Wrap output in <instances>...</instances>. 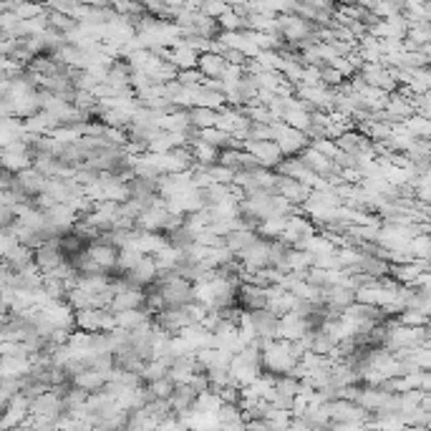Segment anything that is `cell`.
Segmentation results:
<instances>
[{"label":"cell","instance_id":"cell-1","mask_svg":"<svg viewBox=\"0 0 431 431\" xmlns=\"http://www.w3.org/2000/svg\"><path fill=\"white\" fill-rule=\"evenodd\" d=\"M260 343H263V368L268 373L283 376L300 363L295 345L288 338H260Z\"/></svg>","mask_w":431,"mask_h":431},{"label":"cell","instance_id":"cell-2","mask_svg":"<svg viewBox=\"0 0 431 431\" xmlns=\"http://www.w3.org/2000/svg\"><path fill=\"white\" fill-rule=\"evenodd\" d=\"M270 126H272V139L278 141L285 157H295V154H300L310 144V137L303 129L290 126L288 121H272Z\"/></svg>","mask_w":431,"mask_h":431},{"label":"cell","instance_id":"cell-3","mask_svg":"<svg viewBox=\"0 0 431 431\" xmlns=\"http://www.w3.org/2000/svg\"><path fill=\"white\" fill-rule=\"evenodd\" d=\"M280 36L285 38L288 46H303L315 33V23L298 13H280Z\"/></svg>","mask_w":431,"mask_h":431},{"label":"cell","instance_id":"cell-4","mask_svg":"<svg viewBox=\"0 0 431 431\" xmlns=\"http://www.w3.org/2000/svg\"><path fill=\"white\" fill-rule=\"evenodd\" d=\"M315 328V323L310 315L298 313V310H290V313L280 315L278 318V328H275V338H288V341H298L305 333Z\"/></svg>","mask_w":431,"mask_h":431},{"label":"cell","instance_id":"cell-5","mask_svg":"<svg viewBox=\"0 0 431 431\" xmlns=\"http://www.w3.org/2000/svg\"><path fill=\"white\" fill-rule=\"evenodd\" d=\"M30 417V396L21 394L15 396L13 401L3 406V421H0V431H18L23 421Z\"/></svg>","mask_w":431,"mask_h":431},{"label":"cell","instance_id":"cell-6","mask_svg":"<svg viewBox=\"0 0 431 431\" xmlns=\"http://www.w3.org/2000/svg\"><path fill=\"white\" fill-rule=\"evenodd\" d=\"M237 260L242 263L245 270H252V272L268 268V265H270V240H268V237H257L252 245H248V248L242 250L240 255H237Z\"/></svg>","mask_w":431,"mask_h":431},{"label":"cell","instance_id":"cell-7","mask_svg":"<svg viewBox=\"0 0 431 431\" xmlns=\"http://www.w3.org/2000/svg\"><path fill=\"white\" fill-rule=\"evenodd\" d=\"M242 149H248L250 154H255L257 161L268 169H278V164L285 159V154L280 149V144L275 139H263V141H252L248 139L242 144Z\"/></svg>","mask_w":431,"mask_h":431},{"label":"cell","instance_id":"cell-8","mask_svg":"<svg viewBox=\"0 0 431 431\" xmlns=\"http://www.w3.org/2000/svg\"><path fill=\"white\" fill-rule=\"evenodd\" d=\"M86 255L91 257V260H96V263L101 265V268H106V270H114L117 268V260H119V245L117 242H111L109 237H96V240H91L86 245Z\"/></svg>","mask_w":431,"mask_h":431},{"label":"cell","instance_id":"cell-9","mask_svg":"<svg viewBox=\"0 0 431 431\" xmlns=\"http://www.w3.org/2000/svg\"><path fill=\"white\" fill-rule=\"evenodd\" d=\"M154 321L159 323L161 328L167 330V333H172V336H177V333H182V328H187L192 321L190 310H187V305H169L164 308L159 315H154Z\"/></svg>","mask_w":431,"mask_h":431},{"label":"cell","instance_id":"cell-10","mask_svg":"<svg viewBox=\"0 0 431 431\" xmlns=\"http://www.w3.org/2000/svg\"><path fill=\"white\" fill-rule=\"evenodd\" d=\"M46 184H48V174H43L38 167H28L15 174V187L30 199L38 197L41 192H46Z\"/></svg>","mask_w":431,"mask_h":431},{"label":"cell","instance_id":"cell-11","mask_svg":"<svg viewBox=\"0 0 431 431\" xmlns=\"http://www.w3.org/2000/svg\"><path fill=\"white\" fill-rule=\"evenodd\" d=\"M275 172L292 177V179H300V182L310 184V187H313V184L318 182V177H321L318 172H315V169L308 167L300 154H295V157H285V159L278 164V169H275Z\"/></svg>","mask_w":431,"mask_h":431},{"label":"cell","instance_id":"cell-12","mask_svg":"<svg viewBox=\"0 0 431 431\" xmlns=\"http://www.w3.org/2000/svg\"><path fill=\"white\" fill-rule=\"evenodd\" d=\"M275 190L283 194V197H288L292 202V205H305L308 197L313 194V187L305 182H300V179H292V177L288 174H280L278 172V187Z\"/></svg>","mask_w":431,"mask_h":431},{"label":"cell","instance_id":"cell-13","mask_svg":"<svg viewBox=\"0 0 431 431\" xmlns=\"http://www.w3.org/2000/svg\"><path fill=\"white\" fill-rule=\"evenodd\" d=\"M144 303H146V288L132 283L129 288H124V290H119L114 295L109 308L114 313H119V310H129V308H144Z\"/></svg>","mask_w":431,"mask_h":431},{"label":"cell","instance_id":"cell-14","mask_svg":"<svg viewBox=\"0 0 431 431\" xmlns=\"http://www.w3.org/2000/svg\"><path fill=\"white\" fill-rule=\"evenodd\" d=\"M199 56H202V53L194 51V48H192L184 38H179V41L169 48V61H172L179 71H182V68H197L199 66Z\"/></svg>","mask_w":431,"mask_h":431},{"label":"cell","instance_id":"cell-15","mask_svg":"<svg viewBox=\"0 0 431 431\" xmlns=\"http://www.w3.org/2000/svg\"><path fill=\"white\" fill-rule=\"evenodd\" d=\"M315 265V255L310 252V250L305 248H290L285 255V263H283V268L280 270L285 272H298V275H305L310 268Z\"/></svg>","mask_w":431,"mask_h":431},{"label":"cell","instance_id":"cell-16","mask_svg":"<svg viewBox=\"0 0 431 431\" xmlns=\"http://www.w3.org/2000/svg\"><path fill=\"white\" fill-rule=\"evenodd\" d=\"M33 371V359L30 356H3L0 363V376L3 379H26Z\"/></svg>","mask_w":431,"mask_h":431},{"label":"cell","instance_id":"cell-17","mask_svg":"<svg viewBox=\"0 0 431 431\" xmlns=\"http://www.w3.org/2000/svg\"><path fill=\"white\" fill-rule=\"evenodd\" d=\"M71 383L73 386H81L83 391H101L106 383H109V373L106 371H99V368H94V365H88L86 371H81V373H76L71 379Z\"/></svg>","mask_w":431,"mask_h":431},{"label":"cell","instance_id":"cell-18","mask_svg":"<svg viewBox=\"0 0 431 431\" xmlns=\"http://www.w3.org/2000/svg\"><path fill=\"white\" fill-rule=\"evenodd\" d=\"M159 275H161V270H159V265H157V260H154V255H144V260H141V263L137 265L132 272H129L132 283L144 285V288H149L152 283H157Z\"/></svg>","mask_w":431,"mask_h":431},{"label":"cell","instance_id":"cell-19","mask_svg":"<svg viewBox=\"0 0 431 431\" xmlns=\"http://www.w3.org/2000/svg\"><path fill=\"white\" fill-rule=\"evenodd\" d=\"M190 149H192V154H194V161H197V164H205V167H212V164H217L219 154H222V149H219V146L205 141L202 137H199V132H197V137L190 141Z\"/></svg>","mask_w":431,"mask_h":431},{"label":"cell","instance_id":"cell-20","mask_svg":"<svg viewBox=\"0 0 431 431\" xmlns=\"http://www.w3.org/2000/svg\"><path fill=\"white\" fill-rule=\"evenodd\" d=\"M227 59H225V53H217V51H207L199 56V71L205 73L207 79H222L227 71Z\"/></svg>","mask_w":431,"mask_h":431},{"label":"cell","instance_id":"cell-21","mask_svg":"<svg viewBox=\"0 0 431 431\" xmlns=\"http://www.w3.org/2000/svg\"><path fill=\"white\" fill-rule=\"evenodd\" d=\"M257 237H260V232H257L255 227H237V230H232L225 237V245L230 250H234V255H240L242 250L248 248V245H252Z\"/></svg>","mask_w":431,"mask_h":431},{"label":"cell","instance_id":"cell-22","mask_svg":"<svg viewBox=\"0 0 431 431\" xmlns=\"http://www.w3.org/2000/svg\"><path fill=\"white\" fill-rule=\"evenodd\" d=\"M288 217H290V214H275V217L263 219V222L257 225L260 237H268V240H280L283 232H285V227H288Z\"/></svg>","mask_w":431,"mask_h":431},{"label":"cell","instance_id":"cell-23","mask_svg":"<svg viewBox=\"0 0 431 431\" xmlns=\"http://www.w3.org/2000/svg\"><path fill=\"white\" fill-rule=\"evenodd\" d=\"M190 121L194 129H207V126H217L219 111L210 109V106H192L190 109Z\"/></svg>","mask_w":431,"mask_h":431},{"label":"cell","instance_id":"cell-24","mask_svg":"<svg viewBox=\"0 0 431 431\" xmlns=\"http://www.w3.org/2000/svg\"><path fill=\"white\" fill-rule=\"evenodd\" d=\"M149 318H154L146 308H129V310H119L117 313V325H121V328H137V325H141L144 321H149Z\"/></svg>","mask_w":431,"mask_h":431},{"label":"cell","instance_id":"cell-25","mask_svg":"<svg viewBox=\"0 0 431 431\" xmlns=\"http://www.w3.org/2000/svg\"><path fill=\"white\" fill-rule=\"evenodd\" d=\"M23 137H26V124H23V119L3 117V137H0V144L6 146L15 139H23Z\"/></svg>","mask_w":431,"mask_h":431},{"label":"cell","instance_id":"cell-26","mask_svg":"<svg viewBox=\"0 0 431 431\" xmlns=\"http://www.w3.org/2000/svg\"><path fill=\"white\" fill-rule=\"evenodd\" d=\"M169 365H172V361H167V359H149L144 363V371H141V379H144V383L169 376Z\"/></svg>","mask_w":431,"mask_h":431},{"label":"cell","instance_id":"cell-27","mask_svg":"<svg viewBox=\"0 0 431 431\" xmlns=\"http://www.w3.org/2000/svg\"><path fill=\"white\" fill-rule=\"evenodd\" d=\"M13 10L21 15L23 21H28V18H38V15L48 13V6L41 3V0H15Z\"/></svg>","mask_w":431,"mask_h":431},{"label":"cell","instance_id":"cell-28","mask_svg":"<svg viewBox=\"0 0 431 431\" xmlns=\"http://www.w3.org/2000/svg\"><path fill=\"white\" fill-rule=\"evenodd\" d=\"M217 21H219V28H222V30H245V28H248V18H245L242 13H237L232 6L227 8V10L219 15Z\"/></svg>","mask_w":431,"mask_h":431},{"label":"cell","instance_id":"cell-29","mask_svg":"<svg viewBox=\"0 0 431 431\" xmlns=\"http://www.w3.org/2000/svg\"><path fill=\"white\" fill-rule=\"evenodd\" d=\"M149 386V391H152L154 399H172V394H174L177 383L169 376H164V379H157V381H149L146 383Z\"/></svg>","mask_w":431,"mask_h":431},{"label":"cell","instance_id":"cell-30","mask_svg":"<svg viewBox=\"0 0 431 431\" xmlns=\"http://www.w3.org/2000/svg\"><path fill=\"white\" fill-rule=\"evenodd\" d=\"M48 23H51V28L61 30V33H66V30H71L79 21H73L71 15L61 13V10H48Z\"/></svg>","mask_w":431,"mask_h":431},{"label":"cell","instance_id":"cell-31","mask_svg":"<svg viewBox=\"0 0 431 431\" xmlns=\"http://www.w3.org/2000/svg\"><path fill=\"white\" fill-rule=\"evenodd\" d=\"M177 79L182 81L184 86H194V83H205L207 76H205V73H202V71H199V68H182Z\"/></svg>","mask_w":431,"mask_h":431},{"label":"cell","instance_id":"cell-32","mask_svg":"<svg viewBox=\"0 0 431 431\" xmlns=\"http://www.w3.org/2000/svg\"><path fill=\"white\" fill-rule=\"evenodd\" d=\"M248 139L252 141H263V139H272V126L270 124H260V121H252V126H250V134ZM245 139V141H248Z\"/></svg>","mask_w":431,"mask_h":431},{"label":"cell","instance_id":"cell-33","mask_svg":"<svg viewBox=\"0 0 431 431\" xmlns=\"http://www.w3.org/2000/svg\"><path fill=\"white\" fill-rule=\"evenodd\" d=\"M343 73L338 71L336 66H330V63H325V66H323V83H325V86H341V83H343Z\"/></svg>","mask_w":431,"mask_h":431},{"label":"cell","instance_id":"cell-34","mask_svg":"<svg viewBox=\"0 0 431 431\" xmlns=\"http://www.w3.org/2000/svg\"><path fill=\"white\" fill-rule=\"evenodd\" d=\"M227 8H230V6H227L225 0H205V3H202V13L212 15V18H219V15L225 13Z\"/></svg>","mask_w":431,"mask_h":431}]
</instances>
